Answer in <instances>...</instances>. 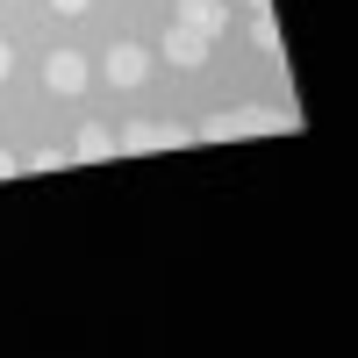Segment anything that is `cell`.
<instances>
[{
  "label": "cell",
  "mask_w": 358,
  "mask_h": 358,
  "mask_svg": "<svg viewBox=\"0 0 358 358\" xmlns=\"http://www.w3.org/2000/svg\"><path fill=\"white\" fill-rule=\"evenodd\" d=\"M265 129H287V115L273 108H236V115H208V143H222V136H265Z\"/></svg>",
  "instance_id": "6da1fadb"
},
{
  "label": "cell",
  "mask_w": 358,
  "mask_h": 358,
  "mask_svg": "<svg viewBox=\"0 0 358 358\" xmlns=\"http://www.w3.org/2000/svg\"><path fill=\"white\" fill-rule=\"evenodd\" d=\"M172 22L201 29L208 43H222V29H229V0H179V15H172Z\"/></svg>",
  "instance_id": "7a4b0ae2"
},
{
  "label": "cell",
  "mask_w": 358,
  "mask_h": 358,
  "mask_svg": "<svg viewBox=\"0 0 358 358\" xmlns=\"http://www.w3.org/2000/svg\"><path fill=\"white\" fill-rule=\"evenodd\" d=\"M43 86L50 94H86V57L79 50H50L43 57Z\"/></svg>",
  "instance_id": "3957f363"
},
{
  "label": "cell",
  "mask_w": 358,
  "mask_h": 358,
  "mask_svg": "<svg viewBox=\"0 0 358 358\" xmlns=\"http://www.w3.org/2000/svg\"><path fill=\"white\" fill-rule=\"evenodd\" d=\"M151 79V50L143 43H115L108 50V86H143Z\"/></svg>",
  "instance_id": "277c9868"
},
{
  "label": "cell",
  "mask_w": 358,
  "mask_h": 358,
  "mask_svg": "<svg viewBox=\"0 0 358 358\" xmlns=\"http://www.w3.org/2000/svg\"><path fill=\"white\" fill-rule=\"evenodd\" d=\"M165 57H172V65H201V57H208V36L187 29V22H172V29H165Z\"/></svg>",
  "instance_id": "5b68a950"
},
{
  "label": "cell",
  "mask_w": 358,
  "mask_h": 358,
  "mask_svg": "<svg viewBox=\"0 0 358 358\" xmlns=\"http://www.w3.org/2000/svg\"><path fill=\"white\" fill-rule=\"evenodd\" d=\"M108 151H115V136H108V122H86V129H79V143H72V165H79V158L94 165V158H108Z\"/></svg>",
  "instance_id": "8992f818"
},
{
  "label": "cell",
  "mask_w": 358,
  "mask_h": 358,
  "mask_svg": "<svg viewBox=\"0 0 358 358\" xmlns=\"http://www.w3.org/2000/svg\"><path fill=\"white\" fill-rule=\"evenodd\" d=\"M115 151H158V122H129L115 136Z\"/></svg>",
  "instance_id": "52a82bcc"
},
{
  "label": "cell",
  "mask_w": 358,
  "mask_h": 358,
  "mask_svg": "<svg viewBox=\"0 0 358 358\" xmlns=\"http://www.w3.org/2000/svg\"><path fill=\"white\" fill-rule=\"evenodd\" d=\"M65 165H72V151H57V143H43V151H36V158H29L22 172H65Z\"/></svg>",
  "instance_id": "ba28073f"
},
{
  "label": "cell",
  "mask_w": 358,
  "mask_h": 358,
  "mask_svg": "<svg viewBox=\"0 0 358 358\" xmlns=\"http://www.w3.org/2000/svg\"><path fill=\"white\" fill-rule=\"evenodd\" d=\"M50 8H57V15H86V8H94V0H50Z\"/></svg>",
  "instance_id": "9c48e42d"
},
{
  "label": "cell",
  "mask_w": 358,
  "mask_h": 358,
  "mask_svg": "<svg viewBox=\"0 0 358 358\" xmlns=\"http://www.w3.org/2000/svg\"><path fill=\"white\" fill-rule=\"evenodd\" d=\"M15 172H22V158H15V151H0V179H15Z\"/></svg>",
  "instance_id": "30bf717a"
},
{
  "label": "cell",
  "mask_w": 358,
  "mask_h": 358,
  "mask_svg": "<svg viewBox=\"0 0 358 358\" xmlns=\"http://www.w3.org/2000/svg\"><path fill=\"white\" fill-rule=\"evenodd\" d=\"M8 65H15V50H8V43H0V79H8Z\"/></svg>",
  "instance_id": "8fae6325"
},
{
  "label": "cell",
  "mask_w": 358,
  "mask_h": 358,
  "mask_svg": "<svg viewBox=\"0 0 358 358\" xmlns=\"http://www.w3.org/2000/svg\"><path fill=\"white\" fill-rule=\"evenodd\" d=\"M244 8H251V15H265V0H244Z\"/></svg>",
  "instance_id": "7c38bea8"
}]
</instances>
